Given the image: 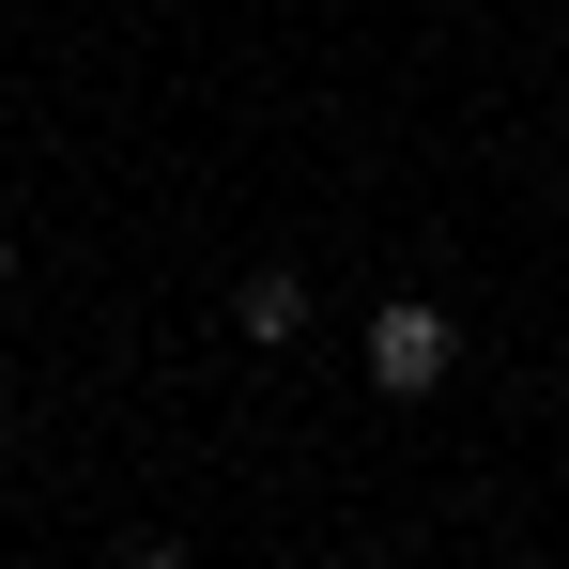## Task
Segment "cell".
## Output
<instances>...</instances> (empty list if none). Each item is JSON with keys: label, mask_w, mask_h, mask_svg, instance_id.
<instances>
[{"label": "cell", "mask_w": 569, "mask_h": 569, "mask_svg": "<svg viewBox=\"0 0 569 569\" xmlns=\"http://www.w3.org/2000/svg\"><path fill=\"white\" fill-rule=\"evenodd\" d=\"M447 370H462L447 308H431V292H385V308H370V385H385V400H431Z\"/></svg>", "instance_id": "obj_1"}, {"label": "cell", "mask_w": 569, "mask_h": 569, "mask_svg": "<svg viewBox=\"0 0 569 569\" xmlns=\"http://www.w3.org/2000/svg\"><path fill=\"white\" fill-rule=\"evenodd\" d=\"M231 323H247V339H262V355H278L292 323H308V278H278V262H262V278L231 292Z\"/></svg>", "instance_id": "obj_2"}, {"label": "cell", "mask_w": 569, "mask_h": 569, "mask_svg": "<svg viewBox=\"0 0 569 569\" xmlns=\"http://www.w3.org/2000/svg\"><path fill=\"white\" fill-rule=\"evenodd\" d=\"M123 569H186V555H170V539H139V555H123Z\"/></svg>", "instance_id": "obj_3"}, {"label": "cell", "mask_w": 569, "mask_h": 569, "mask_svg": "<svg viewBox=\"0 0 569 569\" xmlns=\"http://www.w3.org/2000/svg\"><path fill=\"white\" fill-rule=\"evenodd\" d=\"M0 292H16V247H0Z\"/></svg>", "instance_id": "obj_4"}]
</instances>
